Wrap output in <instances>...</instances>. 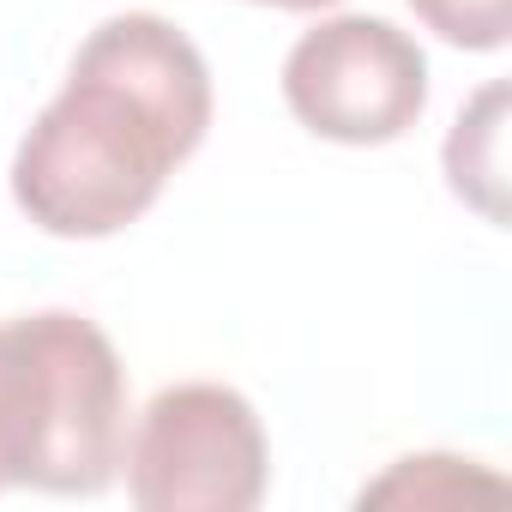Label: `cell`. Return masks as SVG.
I'll use <instances>...</instances> for the list:
<instances>
[{"label": "cell", "mask_w": 512, "mask_h": 512, "mask_svg": "<svg viewBox=\"0 0 512 512\" xmlns=\"http://www.w3.org/2000/svg\"><path fill=\"white\" fill-rule=\"evenodd\" d=\"M211 127L205 55L157 13L103 19L13 157L19 211L67 241L139 223Z\"/></svg>", "instance_id": "cell-1"}, {"label": "cell", "mask_w": 512, "mask_h": 512, "mask_svg": "<svg viewBox=\"0 0 512 512\" xmlns=\"http://www.w3.org/2000/svg\"><path fill=\"white\" fill-rule=\"evenodd\" d=\"M7 476L43 494H103L127 452V374L103 326L49 308L0 326Z\"/></svg>", "instance_id": "cell-2"}, {"label": "cell", "mask_w": 512, "mask_h": 512, "mask_svg": "<svg viewBox=\"0 0 512 512\" xmlns=\"http://www.w3.org/2000/svg\"><path fill=\"white\" fill-rule=\"evenodd\" d=\"M127 494L145 512H247L266 500V428L235 386H163L127 452Z\"/></svg>", "instance_id": "cell-3"}, {"label": "cell", "mask_w": 512, "mask_h": 512, "mask_svg": "<svg viewBox=\"0 0 512 512\" xmlns=\"http://www.w3.org/2000/svg\"><path fill=\"white\" fill-rule=\"evenodd\" d=\"M284 103L320 139L392 145L428 109V61L398 25L344 13L296 37L284 61Z\"/></svg>", "instance_id": "cell-4"}, {"label": "cell", "mask_w": 512, "mask_h": 512, "mask_svg": "<svg viewBox=\"0 0 512 512\" xmlns=\"http://www.w3.org/2000/svg\"><path fill=\"white\" fill-rule=\"evenodd\" d=\"M500 145H506V85H482L476 103L446 133V181H452L458 199H470L494 223L506 217V199H500V187H506V151Z\"/></svg>", "instance_id": "cell-5"}, {"label": "cell", "mask_w": 512, "mask_h": 512, "mask_svg": "<svg viewBox=\"0 0 512 512\" xmlns=\"http://www.w3.org/2000/svg\"><path fill=\"white\" fill-rule=\"evenodd\" d=\"M410 13L452 49H500L512 25V0H410Z\"/></svg>", "instance_id": "cell-6"}, {"label": "cell", "mask_w": 512, "mask_h": 512, "mask_svg": "<svg viewBox=\"0 0 512 512\" xmlns=\"http://www.w3.org/2000/svg\"><path fill=\"white\" fill-rule=\"evenodd\" d=\"M253 7H278V13H320L332 0H253Z\"/></svg>", "instance_id": "cell-7"}, {"label": "cell", "mask_w": 512, "mask_h": 512, "mask_svg": "<svg viewBox=\"0 0 512 512\" xmlns=\"http://www.w3.org/2000/svg\"><path fill=\"white\" fill-rule=\"evenodd\" d=\"M0 362H7V350H0ZM0 488H13V476H7V398H0Z\"/></svg>", "instance_id": "cell-8"}]
</instances>
